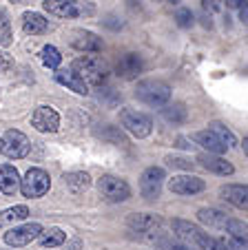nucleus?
<instances>
[{"mask_svg": "<svg viewBox=\"0 0 248 250\" xmlns=\"http://www.w3.org/2000/svg\"><path fill=\"white\" fill-rule=\"evenodd\" d=\"M71 71L85 80L87 86H102L109 78V66L100 56H82L73 60Z\"/></svg>", "mask_w": 248, "mask_h": 250, "instance_id": "nucleus-1", "label": "nucleus"}, {"mask_svg": "<svg viewBox=\"0 0 248 250\" xmlns=\"http://www.w3.org/2000/svg\"><path fill=\"white\" fill-rule=\"evenodd\" d=\"M135 98L146 106H164L171 100V86L162 80H142L137 82Z\"/></svg>", "mask_w": 248, "mask_h": 250, "instance_id": "nucleus-2", "label": "nucleus"}, {"mask_svg": "<svg viewBox=\"0 0 248 250\" xmlns=\"http://www.w3.org/2000/svg\"><path fill=\"white\" fill-rule=\"evenodd\" d=\"M120 124L124 131H129L133 137H137V140L149 137L151 131H153V120L146 113H142V111L129 109V106H122L120 109Z\"/></svg>", "mask_w": 248, "mask_h": 250, "instance_id": "nucleus-3", "label": "nucleus"}, {"mask_svg": "<svg viewBox=\"0 0 248 250\" xmlns=\"http://www.w3.org/2000/svg\"><path fill=\"white\" fill-rule=\"evenodd\" d=\"M18 188H20V193L29 199L43 197V195H47L49 188H51V177H49V173L43 168H29L27 175L20 180Z\"/></svg>", "mask_w": 248, "mask_h": 250, "instance_id": "nucleus-4", "label": "nucleus"}, {"mask_svg": "<svg viewBox=\"0 0 248 250\" xmlns=\"http://www.w3.org/2000/svg\"><path fill=\"white\" fill-rule=\"evenodd\" d=\"M29 148H31L29 137L23 131H18V128H9L5 133V137H2V151L0 153L5 157H9V160H20V157L29 155Z\"/></svg>", "mask_w": 248, "mask_h": 250, "instance_id": "nucleus-5", "label": "nucleus"}, {"mask_svg": "<svg viewBox=\"0 0 248 250\" xmlns=\"http://www.w3.org/2000/svg\"><path fill=\"white\" fill-rule=\"evenodd\" d=\"M98 188L109 202H115V204L127 202L131 197V186L122 177H115V175H102L98 182Z\"/></svg>", "mask_w": 248, "mask_h": 250, "instance_id": "nucleus-6", "label": "nucleus"}, {"mask_svg": "<svg viewBox=\"0 0 248 250\" xmlns=\"http://www.w3.org/2000/svg\"><path fill=\"white\" fill-rule=\"evenodd\" d=\"M45 228L40 224L31 222V224H23V226H14L5 232V244L11 246V248H23V246H29L33 239L40 237Z\"/></svg>", "mask_w": 248, "mask_h": 250, "instance_id": "nucleus-7", "label": "nucleus"}, {"mask_svg": "<svg viewBox=\"0 0 248 250\" xmlns=\"http://www.w3.org/2000/svg\"><path fill=\"white\" fill-rule=\"evenodd\" d=\"M164 180H166L164 168H159V166H149V168L142 173V177H140V193H142V197L149 199V202L158 199L159 193H162V182Z\"/></svg>", "mask_w": 248, "mask_h": 250, "instance_id": "nucleus-8", "label": "nucleus"}, {"mask_svg": "<svg viewBox=\"0 0 248 250\" xmlns=\"http://www.w3.org/2000/svg\"><path fill=\"white\" fill-rule=\"evenodd\" d=\"M43 9L56 18H78V16L91 14V9H85V5L75 0H45Z\"/></svg>", "mask_w": 248, "mask_h": 250, "instance_id": "nucleus-9", "label": "nucleus"}, {"mask_svg": "<svg viewBox=\"0 0 248 250\" xmlns=\"http://www.w3.org/2000/svg\"><path fill=\"white\" fill-rule=\"evenodd\" d=\"M31 126L40 133H56L60 128V115L53 106H38L31 115Z\"/></svg>", "mask_w": 248, "mask_h": 250, "instance_id": "nucleus-10", "label": "nucleus"}, {"mask_svg": "<svg viewBox=\"0 0 248 250\" xmlns=\"http://www.w3.org/2000/svg\"><path fill=\"white\" fill-rule=\"evenodd\" d=\"M142 71H144V60L137 53H124L115 62V76L122 80H135Z\"/></svg>", "mask_w": 248, "mask_h": 250, "instance_id": "nucleus-11", "label": "nucleus"}, {"mask_svg": "<svg viewBox=\"0 0 248 250\" xmlns=\"http://www.w3.org/2000/svg\"><path fill=\"white\" fill-rule=\"evenodd\" d=\"M206 188V182L195 175H175L169 182V190L175 195H197Z\"/></svg>", "mask_w": 248, "mask_h": 250, "instance_id": "nucleus-12", "label": "nucleus"}, {"mask_svg": "<svg viewBox=\"0 0 248 250\" xmlns=\"http://www.w3.org/2000/svg\"><path fill=\"white\" fill-rule=\"evenodd\" d=\"M171 226H173L175 235L184 241V246H195V248H200V244L206 237V232L202 230L200 226H195V224H191V222H184V219H173Z\"/></svg>", "mask_w": 248, "mask_h": 250, "instance_id": "nucleus-13", "label": "nucleus"}, {"mask_svg": "<svg viewBox=\"0 0 248 250\" xmlns=\"http://www.w3.org/2000/svg\"><path fill=\"white\" fill-rule=\"evenodd\" d=\"M220 197L224 199V202L233 204L235 208L246 210L248 208V186L246 184H226L220 188Z\"/></svg>", "mask_w": 248, "mask_h": 250, "instance_id": "nucleus-14", "label": "nucleus"}, {"mask_svg": "<svg viewBox=\"0 0 248 250\" xmlns=\"http://www.w3.org/2000/svg\"><path fill=\"white\" fill-rule=\"evenodd\" d=\"M197 162H200L202 166H204L208 173H215V175H233L235 173V166L230 164V162H226L222 155H213V153H202L200 157H197Z\"/></svg>", "mask_w": 248, "mask_h": 250, "instance_id": "nucleus-15", "label": "nucleus"}, {"mask_svg": "<svg viewBox=\"0 0 248 250\" xmlns=\"http://www.w3.org/2000/svg\"><path fill=\"white\" fill-rule=\"evenodd\" d=\"M53 78H56L58 84L67 86L69 91H73V93H78V95H87V93H89V86L85 84V80H82L80 76H75L71 69L69 71H67V69H56Z\"/></svg>", "mask_w": 248, "mask_h": 250, "instance_id": "nucleus-16", "label": "nucleus"}, {"mask_svg": "<svg viewBox=\"0 0 248 250\" xmlns=\"http://www.w3.org/2000/svg\"><path fill=\"white\" fill-rule=\"evenodd\" d=\"M75 38H71V44H73L78 51L85 53H98L102 51V38H98L95 33L91 31H75Z\"/></svg>", "mask_w": 248, "mask_h": 250, "instance_id": "nucleus-17", "label": "nucleus"}, {"mask_svg": "<svg viewBox=\"0 0 248 250\" xmlns=\"http://www.w3.org/2000/svg\"><path fill=\"white\" fill-rule=\"evenodd\" d=\"M23 29L29 36H43L49 29V20L38 11H24L23 14Z\"/></svg>", "mask_w": 248, "mask_h": 250, "instance_id": "nucleus-18", "label": "nucleus"}, {"mask_svg": "<svg viewBox=\"0 0 248 250\" xmlns=\"http://www.w3.org/2000/svg\"><path fill=\"white\" fill-rule=\"evenodd\" d=\"M20 186V175L11 164H0V193L14 195Z\"/></svg>", "mask_w": 248, "mask_h": 250, "instance_id": "nucleus-19", "label": "nucleus"}, {"mask_svg": "<svg viewBox=\"0 0 248 250\" xmlns=\"http://www.w3.org/2000/svg\"><path fill=\"white\" fill-rule=\"evenodd\" d=\"M193 142H195V144H200L206 153H213V155H222V153L226 151V146L222 144L220 140H217L215 135H213L211 131H208V128H206V131L193 133Z\"/></svg>", "mask_w": 248, "mask_h": 250, "instance_id": "nucleus-20", "label": "nucleus"}, {"mask_svg": "<svg viewBox=\"0 0 248 250\" xmlns=\"http://www.w3.org/2000/svg\"><path fill=\"white\" fill-rule=\"evenodd\" d=\"M127 224L133 230H153L159 226V217L153 212H133V215H129Z\"/></svg>", "mask_w": 248, "mask_h": 250, "instance_id": "nucleus-21", "label": "nucleus"}, {"mask_svg": "<svg viewBox=\"0 0 248 250\" xmlns=\"http://www.w3.org/2000/svg\"><path fill=\"white\" fill-rule=\"evenodd\" d=\"M65 186L73 195H80V193H85V190L91 186V177L85 173V170H73V173L65 175Z\"/></svg>", "mask_w": 248, "mask_h": 250, "instance_id": "nucleus-22", "label": "nucleus"}, {"mask_svg": "<svg viewBox=\"0 0 248 250\" xmlns=\"http://www.w3.org/2000/svg\"><path fill=\"white\" fill-rule=\"evenodd\" d=\"M197 219L211 228H224L228 217H226V212L220 210V208H200L197 210Z\"/></svg>", "mask_w": 248, "mask_h": 250, "instance_id": "nucleus-23", "label": "nucleus"}, {"mask_svg": "<svg viewBox=\"0 0 248 250\" xmlns=\"http://www.w3.org/2000/svg\"><path fill=\"white\" fill-rule=\"evenodd\" d=\"M162 115H164V120L171 124H184L188 118V111L182 102H173V104H164Z\"/></svg>", "mask_w": 248, "mask_h": 250, "instance_id": "nucleus-24", "label": "nucleus"}, {"mask_svg": "<svg viewBox=\"0 0 248 250\" xmlns=\"http://www.w3.org/2000/svg\"><path fill=\"white\" fill-rule=\"evenodd\" d=\"M40 246L43 248H56V246H62L67 241V232L62 230V228L53 226V228H47V230L40 232Z\"/></svg>", "mask_w": 248, "mask_h": 250, "instance_id": "nucleus-25", "label": "nucleus"}, {"mask_svg": "<svg viewBox=\"0 0 248 250\" xmlns=\"http://www.w3.org/2000/svg\"><path fill=\"white\" fill-rule=\"evenodd\" d=\"M208 131H211L213 135H215L226 148L237 146V137L233 135V131H230V128L226 126L224 122H217V120H215V122H211V124H208Z\"/></svg>", "mask_w": 248, "mask_h": 250, "instance_id": "nucleus-26", "label": "nucleus"}, {"mask_svg": "<svg viewBox=\"0 0 248 250\" xmlns=\"http://www.w3.org/2000/svg\"><path fill=\"white\" fill-rule=\"evenodd\" d=\"M95 135L104 142H111V144H127V137L122 133L120 126H111V124H102V128H95Z\"/></svg>", "mask_w": 248, "mask_h": 250, "instance_id": "nucleus-27", "label": "nucleus"}, {"mask_svg": "<svg viewBox=\"0 0 248 250\" xmlns=\"http://www.w3.org/2000/svg\"><path fill=\"white\" fill-rule=\"evenodd\" d=\"M27 217H29V208L24 206V204H18V206H11L0 212V226L14 224V222H24Z\"/></svg>", "mask_w": 248, "mask_h": 250, "instance_id": "nucleus-28", "label": "nucleus"}, {"mask_svg": "<svg viewBox=\"0 0 248 250\" xmlns=\"http://www.w3.org/2000/svg\"><path fill=\"white\" fill-rule=\"evenodd\" d=\"M40 60H43V64L47 66V69H51V71H56L58 66L62 64V56H60V51H58L53 44L43 47V51H40Z\"/></svg>", "mask_w": 248, "mask_h": 250, "instance_id": "nucleus-29", "label": "nucleus"}, {"mask_svg": "<svg viewBox=\"0 0 248 250\" xmlns=\"http://www.w3.org/2000/svg\"><path fill=\"white\" fill-rule=\"evenodd\" d=\"M224 228H226V232H228V235L233 237V239H242V241H246V230H248L246 222H242V219H226Z\"/></svg>", "mask_w": 248, "mask_h": 250, "instance_id": "nucleus-30", "label": "nucleus"}, {"mask_svg": "<svg viewBox=\"0 0 248 250\" xmlns=\"http://www.w3.org/2000/svg\"><path fill=\"white\" fill-rule=\"evenodd\" d=\"M11 42V24H9V16H7L5 9H0V44Z\"/></svg>", "mask_w": 248, "mask_h": 250, "instance_id": "nucleus-31", "label": "nucleus"}, {"mask_svg": "<svg viewBox=\"0 0 248 250\" xmlns=\"http://www.w3.org/2000/svg\"><path fill=\"white\" fill-rule=\"evenodd\" d=\"M200 250H228V248H226V239H217V237H211L206 232L204 241L200 244Z\"/></svg>", "mask_w": 248, "mask_h": 250, "instance_id": "nucleus-32", "label": "nucleus"}, {"mask_svg": "<svg viewBox=\"0 0 248 250\" xmlns=\"http://www.w3.org/2000/svg\"><path fill=\"white\" fill-rule=\"evenodd\" d=\"M193 20H195V16H193V11L186 9V7L178 9V14H175V22H178V27H182V29L193 27Z\"/></svg>", "mask_w": 248, "mask_h": 250, "instance_id": "nucleus-33", "label": "nucleus"}, {"mask_svg": "<svg viewBox=\"0 0 248 250\" xmlns=\"http://www.w3.org/2000/svg\"><path fill=\"white\" fill-rule=\"evenodd\" d=\"M166 166H171V168L191 170V168H193V162L186 160V157H166Z\"/></svg>", "mask_w": 248, "mask_h": 250, "instance_id": "nucleus-34", "label": "nucleus"}, {"mask_svg": "<svg viewBox=\"0 0 248 250\" xmlns=\"http://www.w3.org/2000/svg\"><path fill=\"white\" fill-rule=\"evenodd\" d=\"M202 7H204L206 14L211 16V14H217V11H222V7H224V0H202Z\"/></svg>", "mask_w": 248, "mask_h": 250, "instance_id": "nucleus-35", "label": "nucleus"}, {"mask_svg": "<svg viewBox=\"0 0 248 250\" xmlns=\"http://www.w3.org/2000/svg\"><path fill=\"white\" fill-rule=\"evenodd\" d=\"M11 64H14V60H11V56L7 51H0V73L7 69H11Z\"/></svg>", "mask_w": 248, "mask_h": 250, "instance_id": "nucleus-36", "label": "nucleus"}, {"mask_svg": "<svg viewBox=\"0 0 248 250\" xmlns=\"http://www.w3.org/2000/svg\"><path fill=\"white\" fill-rule=\"evenodd\" d=\"M226 248H228V250H246V241H242V239H233V237H230L228 244H226Z\"/></svg>", "mask_w": 248, "mask_h": 250, "instance_id": "nucleus-37", "label": "nucleus"}, {"mask_svg": "<svg viewBox=\"0 0 248 250\" xmlns=\"http://www.w3.org/2000/svg\"><path fill=\"white\" fill-rule=\"evenodd\" d=\"M224 2L228 9H242V7L246 5V0H224Z\"/></svg>", "mask_w": 248, "mask_h": 250, "instance_id": "nucleus-38", "label": "nucleus"}, {"mask_svg": "<svg viewBox=\"0 0 248 250\" xmlns=\"http://www.w3.org/2000/svg\"><path fill=\"white\" fill-rule=\"evenodd\" d=\"M246 16H248V11H246V5H244L242 9H239V20H242V22H246Z\"/></svg>", "mask_w": 248, "mask_h": 250, "instance_id": "nucleus-39", "label": "nucleus"}, {"mask_svg": "<svg viewBox=\"0 0 248 250\" xmlns=\"http://www.w3.org/2000/svg\"><path fill=\"white\" fill-rule=\"evenodd\" d=\"M178 146H182V148H191L193 144H186V140H184V137H178Z\"/></svg>", "mask_w": 248, "mask_h": 250, "instance_id": "nucleus-40", "label": "nucleus"}, {"mask_svg": "<svg viewBox=\"0 0 248 250\" xmlns=\"http://www.w3.org/2000/svg\"><path fill=\"white\" fill-rule=\"evenodd\" d=\"M171 250H191V246H184V244H178V246H171Z\"/></svg>", "mask_w": 248, "mask_h": 250, "instance_id": "nucleus-41", "label": "nucleus"}, {"mask_svg": "<svg viewBox=\"0 0 248 250\" xmlns=\"http://www.w3.org/2000/svg\"><path fill=\"white\" fill-rule=\"evenodd\" d=\"M9 2H14V5H20V2H27V0H9Z\"/></svg>", "mask_w": 248, "mask_h": 250, "instance_id": "nucleus-42", "label": "nucleus"}, {"mask_svg": "<svg viewBox=\"0 0 248 250\" xmlns=\"http://www.w3.org/2000/svg\"><path fill=\"white\" fill-rule=\"evenodd\" d=\"M171 5H180V2H182V0H169Z\"/></svg>", "mask_w": 248, "mask_h": 250, "instance_id": "nucleus-43", "label": "nucleus"}, {"mask_svg": "<svg viewBox=\"0 0 248 250\" xmlns=\"http://www.w3.org/2000/svg\"><path fill=\"white\" fill-rule=\"evenodd\" d=\"M0 151H2V137H0Z\"/></svg>", "mask_w": 248, "mask_h": 250, "instance_id": "nucleus-44", "label": "nucleus"}, {"mask_svg": "<svg viewBox=\"0 0 248 250\" xmlns=\"http://www.w3.org/2000/svg\"><path fill=\"white\" fill-rule=\"evenodd\" d=\"M0 250H5V248H0Z\"/></svg>", "mask_w": 248, "mask_h": 250, "instance_id": "nucleus-45", "label": "nucleus"}, {"mask_svg": "<svg viewBox=\"0 0 248 250\" xmlns=\"http://www.w3.org/2000/svg\"><path fill=\"white\" fill-rule=\"evenodd\" d=\"M155 2H158V0H155Z\"/></svg>", "mask_w": 248, "mask_h": 250, "instance_id": "nucleus-46", "label": "nucleus"}]
</instances>
